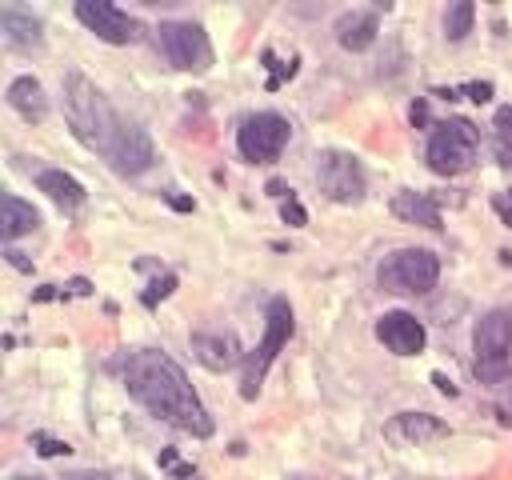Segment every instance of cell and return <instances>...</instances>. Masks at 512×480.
I'll return each mask as SVG.
<instances>
[{
	"instance_id": "cell-1",
	"label": "cell",
	"mask_w": 512,
	"mask_h": 480,
	"mask_svg": "<svg viewBox=\"0 0 512 480\" xmlns=\"http://www.w3.org/2000/svg\"><path fill=\"white\" fill-rule=\"evenodd\" d=\"M64 116H68L72 136L88 152H96L112 172L140 176L152 168L156 148H152L148 132L136 120H128L124 112H116L112 100L80 72L64 76Z\"/></svg>"
},
{
	"instance_id": "cell-2",
	"label": "cell",
	"mask_w": 512,
	"mask_h": 480,
	"mask_svg": "<svg viewBox=\"0 0 512 480\" xmlns=\"http://www.w3.org/2000/svg\"><path fill=\"white\" fill-rule=\"evenodd\" d=\"M120 376H124L128 396L140 408H148L156 420H164V424H172L180 432H192V436H212L208 408L200 404V396L188 384L184 368L168 352H160V348H136V352L124 356Z\"/></svg>"
},
{
	"instance_id": "cell-3",
	"label": "cell",
	"mask_w": 512,
	"mask_h": 480,
	"mask_svg": "<svg viewBox=\"0 0 512 480\" xmlns=\"http://www.w3.org/2000/svg\"><path fill=\"white\" fill-rule=\"evenodd\" d=\"M472 372L484 384H500L512 376V308H492L476 320Z\"/></svg>"
},
{
	"instance_id": "cell-4",
	"label": "cell",
	"mask_w": 512,
	"mask_h": 480,
	"mask_svg": "<svg viewBox=\"0 0 512 480\" xmlns=\"http://www.w3.org/2000/svg\"><path fill=\"white\" fill-rule=\"evenodd\" d=\"M292 328H296V324H292V304H288L284 296H272V300H268V312H264V336H260V344L244 356V372H240V396H244V400H256V392H260V384H264L272 360H276L280 348L288 344Z\"/></svg>"
},
{
	"instance_id": "cell-5",
	"label": "cell",
	"mask_w": 512,
	"mask_h": 480,
	"mask_svg": "<svg viewBox=\"0 0 512 480\" xmlns=\"http://www.w3.org/2000/svg\"><path fill=\"white\" fill-rule=\"evenodd\" d=\"M476 148H480V132H476V124L464 120V116H448V120L432 124L424 160H428V168H432L436 176H460V172L472 168Z\"/></svg>"
},
{
	"instance_id": "cell-6",
	"label": "cell",
	"mask_w": 512,
	"mask_h": 480,
	"mask_svg": "<svg viewBox=\"0 0 512 480\" xmlns=\"http://www.w3.org/2000/svg\"><path fill=\"white\" fill-rule=\"evenodd\" d=\"M440 280V260L428 248H396L380 260L376 284L396 296H424Z\"/></svg>"
},
{
	"instance_id": "cell-7",
	"label": "cell",
	"mask_w": 512,
	"mask_h": 480,
	"mask_svg": "<svg viewBox=\"0 0 512 480\" xmlns=\"http://www.w3.org/2000/svg\"><path fill=\"white\" fill-rule=\"evenodd\" d=\"M156 48L160 56L180 68V72H208L212 68V44L208 32L192 20H160L156 28Z\"/></svg>"
},
{
	"instance_id": "cell-8",
	"label": "cell",
	"mask_w": 512,
	"mask_h": 480,
	"mask_svg": "<svg viewBox=\"0 0 512 480\" xmlns=\"http://www.w3.org/2000/svg\"><path fill=\"white\" fill-rule=\"evenodd\" d=\"M292 136V124L280 112H252L236 128V148L248 164H272Z\"/></svg>"
},
{
	"instance_id": "cell-9",
	"label": "cell",
	"mask_w": 512,
	"mask_h": 480,
	"mask_svg": "<svg viewBox=\"0 0 512 480\" xmlns=\"http://www.w3.org/2000/svg\"><path fill=\"white\" fill-rule=\"evenodd\" d=\"M316 160H320L316 164V184L332 204H356L364 196V168H360V160L352 152L328 148Z\"/></svg>"
},
{
	"instance_id": "cell-10",
	"label": "cell",
	"mask_w": 512,
	"mask_h": 480,
	"mask_svg": "<svg viewBox=\"0 0 512 480\" xmlns=\"http://www.w3.org/2000/svg\"><path fill=\"white\" fill-rule=\"evenodd\" d=\"M76 20L96 32L104 44H136L140 40V20L128 16L124 8L108 4V0H80L76 4Z\"/></svg>"
},
{
	"instance_id": "cell-11",
	"label": "cell",
	"mask_w": 512,
	"mask_h": 480,
	"mask_svg": "<svg viewBox=\"0 0 512 480\" xmlns=\"http://www.w3.org/2000/svg\"><path fill=\"white\" fill-rule=\"evenodd\" d=\"M376 340L392 352V356H416V352H424V344H428V332H424V324L412 316V312H384L380 320H376Z\"/></svg>"
},
{
	"instance_id": "cell-12",
	"label": "cell",
	"mask_w": 512,
	"mask_h": 480,
	"mask_svg": "<svg viewBox=\"0 0 512 480\" xmlns=\"http://www.w3.org/2000/svg\"><path fill=\"white\" fill-rule=\"evenodd\" d=\"M448 436V424L432 412H396L388 424H384V440L388 444H404V448H420V444H432V440H444Z\"/></svg>"
},
{
	"instance_id": "cell-13",
	"label": "cell",
	"mask_w": 512,
	"mask_h": 480,
	"mask_svg": "<svg viewBox=\"0 0 512 480\" xmlns=\"http://www.w3.org/2000/svg\"><path fill=\"white\" fill-rule=\"evenodd\" d=\"M0 32H4V48L12 52H28L44 44V24L28 8H16V4L0 8Z\"/></svg>"
},
{
	"instance_id": "cell-14",
	"label": "cell",
	"mask_w": 512,
	"mask_h": 480,
	"mask_svg": "<svg viewBox=\"0 0 512 480\" xmlns=\"http://www.w3.org/2000/svg\"><path fill=\"white\" fill-rule=\"evenodd\" d=\"M192 352H196V360L204 364V368H212V372H224V368H232V364H244V348L236 344V336L232 332H196L192 336Z\"/></svg>"
},
{
	"instance_id": "cell-15",
	"label": "cell",
	"mask_w": 512,
	"mask_h": 480,
	"mask_svg": "<svg viewBox=\"0 0 512 480\" xmlns=\"http://www.w3.org/2000/svg\"><path fill=\"white\" fill-rule=\"evenodd\" d=\"M388 208H392V216L404 220V224H420V228H428V232H440V228H444V224H440V200L428 196V192H396Z\"/></svg>"
},
{
	"instance_id": "cell-16",
	"label": "cell",
	"mask_w": 512,
	"mask_h": 480,
	"mask_svg": "<svg viewBox=\"0 0 512 480\" xmlns=\"http://www.w3.org/2000/svg\"><path fill=\"white\" fill-rule=\"evenodd\" d=\"M8 108L12 112H20L28 124H40L44 116H48V96H44V88H40V80L36 76H16L12 84H8Z\"/></svg>"
},
{
	"instance_id": "cell-17",
	"label": "cell",
	"mask_w": 512,
	"mask_h": 480,
	"mask_svg": "<svg viewBox=\"0 0 512 480\" xmlns=\"http://www.w3.org/2000/svg\"><path fill=\"white\" fill-rule=\"evenodd\" d=\"M36 188H40L56 208H64V212H76V208L84 204V184H80L76 176H68L64 168H44V172H36Z\"/></svg>"
},
{
	"instance_id": "cell-18",
	"label": "cell",
	"mask_w": 512,
	"mask_h": 480,
	"mask_svg": "<svg viewBox=\"0 0 512 480\" xmlns=\"http://www.w3.org/2000/svg\"><path fill=\"white\" fill-rule=\"evenodd\" d=\"M376 32H380L376 12H344V16L336 20V40H340V48H348V52L372 48Z\"/></svg>"
},
{
	"instance_id": "cell-19",
	"label": "cell",
	"mask_w": 512,
	"mask_h": 480,
	"mask_svg": "<svg viewBox=\"0 0 512 480\" xmlns=\"http://www.w3.org/2000/svg\"><path fill=\"white\" fill-rule=\"evenodd\" d=\"M40 224V216H36V208L32 204H24L20 196H12V192H4V200H0V236L12 244L16 236H24V232H32Z\"/></svg>"
},
{
	"instance_id": "cell-20",
	"label": "cell",
	"mask_w": 512,
	"mask_h": 480,
	"mask_svg": "<svg viewBox=\"0 0 512 480\" xmlns=\"http://www.w3.org/2000/svg\"><path fill=\"white\" fill-rule=\"evenodd\" d=\"M472 20H476V4L472 0H456L448 12H444V36L448 40H464L472 32Z\"/></svg>"
},
{
	"instance_id": "cell-21",
	"label": "cell",
	"mask_w": 512,
	"mask_h": 480,
	"mask_svg": "<svg viewBox=\"0 0 512 480\" xmlns=\"http://www.w3.org/2000/svg\"><path fill=\"white\" fill-rule=\"evenodd\" d=\"M492 144H496V160L504 168H512V104L496 108V120H492Z\"/></svg>"
},
{
	"instance_id": "cell-22",
	"label": "cell",
	"mask_w": 512,
	"mask_h": 480,
	"mask_svg": "<svg viewBox=\"0 0 512 480\" xmlns=\"http://www.w3.org/2000/svg\"><path fill=\"white\" fill-rule=\"evenodd\" d=\"M264 64H268V92H276L284 80H292L296 76V68H300V56H288V60H276V52L272 48H264Z\"/></svg>"
},
{
	"instance_id": "cell-23",
	"label": "cell",
	"mask_w": 512,
	"mask_h": 480,
	"mask_svg": "<svg viewBox=\"0 0 512 480\" xmlns=\"http://www.w3.org/2000/svg\"><path fill=\"white\" fill-rule=\"evenodd\" d=\"M172 288H176V272H160V276L140 292V304H144V308H156L164 296H172Z\"/></svg>"
},
{
	"instance_id": "cell-24",
	"label": "cell",
	"mask_w": 512,
	"mask_h": 480,
	"mask_svg": "<svg viewBox=\"0 0 512 480\" xmlns=\"http://www.w3.org/2000/svg\"><path fill=\"white\" fill-rule=\"evenodd\" d=\"M280 220L292 224V228H304L308 224V212H304V204L296 196H288V200H280Z\"/></svg>"
},
{
	"instance_id": "cell-25",
	"label": "cell",
	"mask_w": 512,
	"mask_h": 480,
	"mask_svg": "<svg viewBox=\"0 0 512 480\" xmlns=\"http://www.w3.org/2000/svg\"><path fill=\"white\" fill-rule=\"evenodd\" d=\"M160 468L172 472L176 480H192V476H196L192 464H180V460H176V448H164V452H160Z\"/></svg>"
},
{
	"instance_id": "cell-26",
	"label": "cell",
	"mask_w": 512,
	"mask_h": 480,
	"mask_svg": "<svg viewBox=\"0 0 512 480\" xmlns=\"http://www.w3.org/2000/svg\"><path fill=\"white\" fill-rule=\"evenodd\" d=\"M32 444H36V452H40V456H48V460H52V456H68V452H72L64 440H52V436H44V432H36V436H32Z\"/></svg>"
},
{
	"instance_id": "cell-27",
	"label": "cell",
	"mask_w": 512,
	"mask_h": 480,
	"mask_svg": "<svg viewBox=\"0 0 512 480\" xmlns=\"http://www.w3.org/2000/svg\"><path fill=\"white\" fill-rule=\"evenodd\" d=\"M460 92H464L468 100H476V104H488V100H492V84H488V80H472V84H464Z\"/></svg>"
},
{
	"instance_id": "cell-28",
	"label": "cell",
	"mask_w": 512,
	"mask_h": 480,
	"mask_svg": "<svg viewBox=\"0 0 512 480\" xmlns=\"http://www.w3.org/2000/svg\"><path fill=\"white\" fill-rule=\"evenodd\" d=\"M492 208H496V216H500V220L512 228V188L496 192V196H492Z\"/></svg>"
},
{
	"instance_id": "cell-29",
	"label": "cell",
	"mask_w": 512,
	"mask_h": 480,
	"mask_svg": "<svg viewBox=\"0 0 512 480\" xmlns=\"http://www.w3.org/2000/svg\"><path fill=\"white\" fill-rule=\"evenodd\" d=\"M92 292V284L84 280V276H76V280H68L64 288H60V296H88Z\"/></svg>"
},
{
	"instance_id": "cell-30",
	"label": "cell",
	"mask_w": 512,
	"mask_h": 480,
	"mask_svg": "<svg viewBox=\"0 0 512 480\" xmlns=\"http://www.w3.org/2000/svg\"><path fill=\"white\" fill-rule=\"evenodd\" d=\"M164 200H168L176 212H192V208H196V200H188V196H176V192H164Z\"/></svg>"
},
{
	"instance_id": "cell-31",
	"label": "cell",
	"mask_w": 512,
	"mask_h": 480,
	"mask_svg": "<svg viewBox=\"0 0 512 480\" xmlns=\"http://www.w3.org/2000/svg\"><path fill=\"white\" fill-rule=\"evenodd\" d=\"M408 116H412V124H428V100H416L408 108Z\"/></svg>"
},
{
	"instance_id": "cell-32",
	"label": "cell",
	"mask_w": 512,
	"mask_h": 480,
	"mask_svg": "<svg viewBox=\"0 0 512 480\" xmlns=\"http://www.w3.org/2000/svg\"><path fill=\"white\" fill-rule=\"evenodd\" d=\"M4 256H8V264H12V268H20V272H32V260H24V252H16V248H8Z\"/></svg>"
},
{
	"instance_id": "cell-33",
	"label": "cell",
	"mask_w": 512,
	"mask_h": 480,
	"mask_svg": "<svg viewBox=\"0 0 512 480\" xmlns=\"http://www.w3.org/2000/svg\"><path fill=\"white\" fill-rule=\"evenodd\" d=\"M268 196H276V200H288V196H292V188H288L284 180H268Z\"/></svg>"
},
{
	"instance_id": "cell-34",
	"label": "cell",
	"mask_w": 512,
	"mask_h": 480,
	"mask_svg": "<svg viewBox=\"0 0 512 480\" xmlns=\"http://www.w3.org/2000/svg\"><path fill=\"white\" fill-rule=\"evenodd\" d=\"M432 384H436V388H440L444 396H456V384H452V380H448L444 372H432Z\"/></svg>"
},
{
	"instance_id": "cell-35",
	"label": "cell",
	"mask_w": 512,
	"mask_h": 480,
	"mask_svg": "<svg viewBox=\"0 0 512 480\" xmlns=\"http://www.w3.org/2000/svg\"><path fill=\"white\" fill-rule=\"evenodd\" d=\"M60 480H112L108 472H68V476H60Z\"/></svg>"
},
{
	"instance_id": "cell-36",
	"label": "cell",
	"mask_w": 512,
	"mask_h": 480,
	"mask_svg": "<svg viewBox=\"0 0 512 480\" xmlns=\"http://www.w3.org/2000/svg\"><path fill=\"white\" fill-rule=\"evenodd\" d=\"M12 480H40V476H12Z\"/></svg>"
}]
</instances>
